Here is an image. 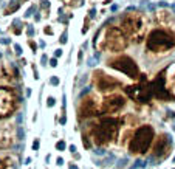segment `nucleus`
<instances>
[{
  "label": "nucleus",
  "mask_w": 175,
  "mask_h": 169,
  "mask_svg": "<svg viewBox=\"0 0 175 169\" xmlns=\"http://www.w3.org/2000/svg\"><path fill=\"white\" fill-rule=\"evenodd\" d=\"M121 121L115 116H105L99 120V123L92 124L90 127V135L98 146H107L112 141H115L119 133Z\"/></svg>",
  "instance_id": "nucleus-1"
},
{
  "label": "nucleus",
  "mask_w": 175,
  "mask_h": 169,
  "mask_svg": "<svg viewBox=\"0 0 175 169\" xmlns=\"http://www.w3.org/2000/svg\"><path fill=\"white\" fill-rule=\"evenodd\" d=\"M154 138H155V132L152 126L149 124L139 126L132 135L130 141H129V152L133 154V155H144L150 149Z\"/></svg>",
  "instance_id": "nucleus-2"
},
{
  "label": "nucleus",
  "mask_w": 175,
  "mask_h": 169,
  "mask_svg": "<svg viewBox=\"0 0 175 169\" xmlns=\"http://www.w3.org/2000/svg\"><path fill=\"white\" fill-rule=\"evenodd\" d=\"M172 47H175V36L166 30L157 28L147 37V50H150V51L161 53L166 50H170Z\"/></svg>",
  "instance_id": "nucleus-3"
},
{
  "label": "nucleus",
  "mask_w": 175,
  "mask_h": 169,
  "mask_svg": "<svg viewBox=\"0 0 175 169\" xmlns=\"http://www.w3.org/2000/svg\"><path fill=\"white\" fill-rule=\"evenodd\" d=\"M141 82L139 84H135V86H129L125 87V93H127L129 98H132L135 102H139V104H147L152 98V92L147 86V79L144 75H139L138 76Z\"/></svg>",
  "instance_id": "nucleus-4"
},
{
  "label": "nucleus",
  "mask_w": 175,
  "mask_h": 169,
  "mask_svg": "<svg viewBox=\"0 0 175 169\" xmlns=\"http://www.w3.org/2000/svg\"><path fill=\"white\" fill-rule=\"evenodd\" d=\"M102 47H105L110 51H121L127 47V39H125L124 33L116 26H110L105 31V39L102 40Z\"/></svg>",
  "instance_id": "nucleus-5"
},
{
  "label": "nucleus",
  "mask_w": 175,
  "mask_h": 169,
  "mask_svg": "<svg viewBox=\"0 0 175 169\" xmlns=\"http://www.w3.org/2000/svg\"><path fill=\"white\" fill-rule=\"evenodd\" d=\"M17 96L14 93V90L0 87V120L2 118L9 116L11 113H14L17 107Z\"/></svg>",
  "instance_id": "nucleus-6"
},
{
  "label": "nucleus",
  "mask_w": 175,
  "mask_h": 169,
  "mask_svg": "<svg viewBox=\"0 0 175 169\" xmlns=\"http://www.w3.org/2000/svg\"><path fill=\"white\" fill-rule=\"evenodd\" d=\"M121 26L127 36L133 40H139V36L143 33V20L138 14H125L123 17V22H121Z\"/></svg>",
  "instance_id": "nucleus-7"
},
{
  "label": "nucleus",
  "mask_w": 175,
  "mask_h": 169,
  "mask_svg": "<svg viewBox=\"0 0 175 169\" xmlns=\"http://www.w3.org/2000/svg\"><path fill=\"white\" fill-rule=\"evenodd\" d=\"M110 67L115 68L118 71H123L124 75H127L129 78H138L139 76V70H138V65L132 57L129 56H119L116 59H112L110 61Z\"/></svg>",
  "instance_id": "nucleus-8"
},
{
  "label": "nucleus",
  "mask_w": 175,
  "mask_h": 169,
  "mask_svg": "<svg viewBox=\"0 0 175 169\" xmlns=\"http://www.w3.org/2000/svg\"><path fill=\"white\" fill-rule=\"evenodd\" d=\"M172 147V138L169 133H161L154 143V149H152V157L154 158H164L169 155V151Z\"/></svg>",
  "instance_id": "nucleus-9"
},
{
  "label": "nucleus",
  "mask_w": 175,
  "mask_h": 169,
  "mask_svg": "<svg viewBox=\"0 0 175 169\" xmlns=\"http://www.w3.org/2000/svg\"><path fill=\"white\" fill-rule=\"evenodd\" d=\"M166 70H163L161 73H158L155 81L150 84V92L152 95H154L155 98L158 99H166V101H169V99H172V95L169 93V90L166 89Z\"/></svg>",
  "instance_id": "nucleus-10"
},
{
  "label": "nucleus",
  "mask_w": 175,
  "mask_h": 169,
  "mask_svg": "<svg viewBox=\"0 0 175 169\" xmlns=\"http://www.w3.org/2000/svg\"><path fill=\"white\" fill-rule=\"evenodd\" d=\"M125 106V98L123 95H112V96L105 98L102 102V110L105 113H115L123 110Z\"/></svg>",
  "instance_id": "nucleus-11"
},
{
  "label": "nucleus",
  "mask_w": 175,
  "mask_h": 169,
  "mask_svg": "<svg viewBox=\"0 0 175 169\" xmlns=\"http://www.w3.org/2000/svg\"><path fill=\"white\" fill-rule=\"evenodd\" d=\"M98 79H96V86L101 92H109V90H113L116 87L121 86V82L112 76L105 75V73H98Z\"/></svg>",
  "instance_id": "nucleus-12"
},
{
  "label": "nucleus",
  "mask_w": 175,
  "mask_h": 169,
  "mask_svg": "<svg viewBox=\"0 0 175 169\" xmlns=\"http://www.w3.org/2000/svg\"><path fill=\"white\" fill-rule=\"evenodd\" d=\"M98 115V107L96 102H95L93 98H87L81 102V107H79V112H78V118H89V116H95Z\"/></svg>",
  "instance_id": "nucleus-13"
},
{
  "label": "nucleus",
  "mask_w": 175,
  "mask_h": 169,
  "mask_svg": "<svg viewBox=\"0 0 175 169\" xmlns=\"http://www.w3.org/2000/svg\"><path fill=\"white\" fill-rule=\"evenodd\" d=\"M13 138L11 124H0V147H9L13 144Z\"/></svg>",
  "instance_id": "nucleus-14"
},
{
  "label": "nucleus",
  "mask_w": 175,
  "mask_h": 169,
  "mask_svg": "<svg viewBox=\"0 0 175 169\" xmlns=\"http://www.w3.org/2000/svg\"><path fill=\"white\" fill-rule=\"evenodd\" d=\"M20 5H22V2H20V0H9L8 6L5 8V16H8V14L16 13V11H17L19 8H20Z\"/></svg>",
  "instance_id": "nucleus-15"
},
{
  "label": "nucleus",
  "mask_w": 175,
  "mask_h": 169,
  "mask_svg": "<svg viewBox=\"0 0 175 169\" xmlns=\"http://www.w3.org/2000/svg\"><path fill=\"white\" fill-rule=\"evenodd\" d=\"M99 59H101L99 50H95V55L89 57V61H87V65H89V67H96L98 62H99Z\"/></svg>",
  "instance_id": "nucleus-16"
},
{
  "label": "nucleus",
  "mask_w": 175,
  "mask_h": 169,
  "mask_svg": "<svg viewBox=\"0 0 175 169\" xmlns=\"http://www.w3.org/2000/svg\"><path fill=\"white\" fill-rule=\"evenodd\" d=\"M11 166H13V160L11 158H5V160L0 158V169H9Z\"/></svg>",
  "instance_id": "nucleus-17"
},
{
  "label": "nucleus",
  "mask_w": 175,
  "mask_h": 169,
  "mask_svg": "<svg viewBox=\"0 0 175 169\" xmlns=\"http://www.w3.org/2000/svg\"><path fill=\"white\" fill-rule=\"evenodd\" d=\"M37 11V8H36V5H31L28 9H26V13L23 14V17L25 19H28V17H31V16H34V13Z\"/></svg>",
  "instance_id": "nucleus-18"
},
{
  "label": "nucleus",
  "mask_w": 175,
  "mask_h": 169,
  "mask_svg": "<svg viewBox=\"0 0 175 169\" xmlns=\"http://www.w3.org/2000/svg\"><path fill=\"white\" fill-rule=\"evenodd\" d=\"M82 141H84V146H85L87 149L92 147V143H90V137L87 135V133H84V135H82Z\"/></svg>",
  "instance_id": "nucleus-19"
},
{
  "label": "nucleus",
  "mask_w": 175,
  "mask_h": 169,
  "mask_svg": "<svg viewBox=\"0 0 175 169\" xmlns=\"http://www.w3.org/2000/svg\"><path fill=\"white\" fill-rule=\"evenodd\" d=\"M16 137L19 138V140H23V137H25V133H23V129H22V126H17V129H16Z\"/></svg>",
  "instance_id": "nucleus-20"
},
{
  "label": "nucleus",
  "mask_w": 175,
  "mask_h": 169,
  "mask_svg": "<svg viewBox=\"0 0 175 169\" xmlns=\"http://www.w3.org/2000/svg\"><path fill=\"white\" fill-rule=\"evenodd\" d=\"M56 149H58V151H65V149H67L65 141H64V140H59L58 143H56Z\"/></svg>",
  "instance_id": "nucleus-21"
},
{
  "label": "nucleus",
  "mask_w": 175,
  "mask_h": 169,
  "mask_svg": "<svg viewBox=\"0 0 175 169\" xmlns=\"http://www.w3.org/2000/svg\"><path fill=\"white\" fill-rule=\"evenodd\" d=\"M26 34H28L30 39H33V37H34L36 31H34V26H33V25H28V26H26Z\"/></svg>",
  "instance_id": "nucleus-22"
},
{
  "label": "nucleus",
  "mask_w": 175,
  "mask_h": 169,
  "mask_svg": "<svg viewBox=\"0 0 175 169\" xmlns=\"http://www.w3.org/2000/svg\"><path fill=\"white\" fill-rule=\"evenodd\" d=\"M67 40H68V33H67V30H64V33L60 34L59 42H60V44H67Z\"/></svg>",
  "instance_id": "nucleus-23"
},
{
  "label": "nucleus",
  "mask_w": 175,
  "mask_h": 169,
  "mask_svg": "<svg viewBox=\"0 0 175 169\" xmlns=\"http://www.w3.org/2000/svg\"><path fill=\"white\" fill-rule=\"evenodd\" d=\"M40 8H44L45 13H48V8H50V2H48V0H40Z\"/></svg>",
  "instance_id": "nucleus-24"
},
{
  "label": "nucleus",
  "mask_w": 175,
  "mask_h": 169,
  "mask_svg": "<svg viewBox=\"0 0 175 169\" xmlns=\"http://www.w3.org/2000/svg\"><path fill=\"white\" fill-rule=\"evenodd\" d=\"M14 53H16L17 56H22V53H23L22 51V47L19 44H14Z\"/></svg>",
  "instance_id": "nucleus-25"
},
{
  "label": "nucleus",
  "mask_w": 175,
  "mask_h": 169,
  "mask_svg": "<svg viewBox=\"0 0 175 169\" xmlns=\"http://www.w3.org/2000/svg\"><path fill=\"white\" fill-rule=\"evenodd\" d=\"M59 82H60V81H59L58 76H51V78H50V84H51V86H59Z\"/></svg>",
  "instance_id": "nucleus-26"
},
{
  "label": "nucleus",
  "mask_w": 175,
  "mask_h": 169,
  "mask_svg": "<svg viewBox=\"0 0 175 169\" xmlns=\"http://www.w3.org/2000/svg\"><path fill=\"white\" fill-rule=\"evenodd\" d=\"M54 104H56V99L53 98V96H48V98H47V106H48V107H53Z\"/></svg>",
  "instance_id": "nucleus-27"
},
{
  "label": "nucleus",
  "mask_w": 175,
  "mask_h": 169,
  "mask_svg": "<svg viewBox=\"0 0 175 169\" xmlns=\"http://www.w3.org/2000/svg\"><path fill=\"white\" fill-rule=\"evenodd\" d=\"M40 64H42V67H45V65L48 64V56H47V55H42V57H40Z\"/></svg>",
  "instance_id": "nucleus-28"
},
{
  "label": "nucleus",
  "mask_w": 175,
  "mask_h": 169,
  "mask_svg": "<svg viewBox=\"0 0 175 169\" xmlns=\"http://www.w3.org/2000/svg\"><path fill=\"white\" fill-rule=\"evenodd\" d=\"M90 90H92V89H90V87H84V90L81 92V93H79V98H84V96H85V95L89 93Z\"/></svg>",
  "instance_id": "nucleus-29"
},
{
  "label": "nucleus",
  "mask_w": 175,
  "mask_h": 169,
  "mask_svg": "<svg viewBox=\"0 0 175 169\" xmlns=\"http://www.w3.org/2000/svg\"><path fill=\"white\" fill-rule=\"evenodd\" d=\"M89 22H90V19L87 17V19H85V24H84V28H82V33H84V34L89 31Z\"/></svg>",
  "instance_id": "nucleus-30"
},
{
  "label": "nucleus",
  "mask_w": 175,
  "mask_h": 169,
  "mask_svg": "<svg viewBox=\"0 0 175 169\" xmlns=\"http://www.w3.org/2000/svg\"><path fill=\"white\" fill-rule=\"evenodd\" d=\"M62 53H64V50L62 48H58V50H54V57L58 59V57H60L62 56Z\"/></svg>",
  "instance_id": "nucleus-31"
},
{
  "label": "nucleus",
  "mask_w": 175,
  "mask_h": 169,
  "mask_svg": "<svg viewBox=\"0 0 175 169\" xmlns=\"http://www.w3.org/2000/svg\"><path fill=\"white\" fill-rule=\"evenodd\" d=\"M44 33H45V34H48V36H51V34H53L51 26H50V25H48V26H45V28H44Z\"/></svg>",
  "instance_id": "nucleus-32"
},
{
  "label": "nucleus",
  "mask_w": 175,
  "mask_h": 169,
  "mask_svg": "<svg viewBox=\"0 0 175 169\" xmlns=\"http://www.w3.org/2000/svg\"><path fill=\"white\" fill-rule=\"evenodd\" d=\"M82 59H84V53L79 50V53H78V64H79V65L82 64Z\"/></svg>",
  "instance_id": "nucleus-33"
},
{
  "label": "nucleus",
  "mask_w": 175,
  "mask_h": 169,
  "mask_svg": "<svg viewBox=\"0 0 175 169\" xmlns=\"http://www.w3.org/2000/svg\"><path fill=\"white\" fill-rule=\"evenodd\" d=\"M39 144H40L39 138H36V140H34V143H33V149H34V151H37V149H39Z\"/></svg>",
  "instance_id": "nucleus-34"
},
{
  "label": "nucleus",
  "mask_w": 175,
  "mask_h": 169,
  "mask_svg": "<svg viewBox=\"0 0 175 169\" xmlns=\"http://www.w3.org/2000/svg\"><path fill=\"white\" fill-rule=\"evenodd\" d=\"M95 16H96V9L92 8V9L89 11V19H95Z\"/></svg>",
  "instance_id": "nucleus-35"
},
{
  "label": "nucleus",
  "mask_w": 175,
  "mask_h": 169,
  "mask_svg": "<svg viewBox=\"0 0 175 169\" xmlns=\"http://www.w3.org/2000/svg\"><path fill=\"white\" fill-rule=\"evenodd\" d=\"M48 64H50L51 67H56V65H58V59H56V57H53V59L48 61Z\"/></svg>",
  "instance_id": "nucleus-36"
},
{
  "label": "nucleus",
  "mask_w": 175,
  "mask_h": 169,
  "mask_svg": "<svg viewBox=\"0 0 175 169\" xmlns=\"http://www.w3.org/2000/svg\"><path fill=\"white\" fill-rule=\"evenodd\" d=\"M31 67H33V73H34V79H39V73H37L36 65H31Z\"/></svg>",
  "instance_id": "nucleus-37"
},
{
  "label": "nucleus",
  "mask_w": 175,
  "mask_h": 169,
  "mask_svg": "<svg viewBox=\"0 0 175 169\" xmlns=\"http://www.w3.org/2000/svg\"><path fill=\"white\" fill-rule=\"evenodd\" d=\"M56 164H58V166H62V164H64V158H62V157H58V158H56Z\"/></svg>",
  "instance_id": "nucleus-38"
},
{
  "label": "nucleus",
  "mask_w": 175,
  "mask_h": 169,
  "mask_svg": "<svg viewBox=\"0 0 175 169\" xmlns=\"http://www.w3.org/2000/svg\"><path fill=\"white\" fill-rule=\"evenodd\" d=\"M0 44L8 45V44H11V39H8V37H5V39H0Z\"/></svg>",
  "instance_id": "nucleus-39"
},
{
  "label": "nucleus",
  "mask_w": 175,
  "mask_h": 169,
  "mask_svg": "<svg viewBox=\"0 0 175 169\" xmlns=\"http://www.w3.org/2000/svg\"><path fill=\"white\" fill-rule=\"evenodd\" d=\"M30 45H31V50H33V53H36V51H37V47H36V44H34L33 40H30Z\"/></svg>",
  "instance_id": "nucleus-40"
},
{
  "label": "nucleus",
  "mask_w": 175,
  "mask_h": 169,
  "mask_svg": "<svg viewBox=\"0 0 175 169\" xmlns=\"http://www.w3.org/2000/svg\"><path fill=\"white\" fill-rule=\"evenodd\" d=\"M68 149H70V152L73 154V155L76 154V146H74V144H70V147H68Z\"/></svg>",
  "instance_id": "nucleus-41"
},
{
  "label": "nucleus",
  "mask_w": 175,
  "mask_h": 169,
  "mask_svg": "<svg viewBox=\"0 0 175 169\" xmlns=\"http://www.w3.org/2000/svg\"><path fill=\"white\" fill-rule=\"evenodd\" d=\"M34 20H36V22H39V20H40V13H37V11L34 13Z\"/></svg>",
  "instance_id": "nucleus-42"
},
{
  "label": "nucleus",
  "mask_w": 175,
  "mask_h": 169,
  "mask_svg": "<svg viewBox=\"0 0 175 169\" xmlns=\"http://www.w3.org/2000/svg\"><path fill=\"white\" fill-rule=\"evenodd\" d=\"M125 163H127V160H121V161H119V168H124Z\"/></svg>",
  "instance_id": "nucleus-43"
},
{
  "label": "nucleus",
  "mask_w": 175,
  "mask_h": 169,
  "mask_svg": "<svg viewBox=\"0 0 175 169\" xmlns=\"http://www.w3.org/2000/svg\"><path fill=\"white\" fill-rule=\"evenodd\" d=\"M87 76H89V75H82V78H81V84H84V82L87 81Z\"/></svg>",
  "instance_id": "nucleus-44"
},
{
  "label": "nucleus",
  "mask_w": 175,
  "mask_h": 169,
  "mask_svg": "<svg viewBox=\"0 0 175 169\" xmlns=\"http://www.w3.org/2000/svg\"><path fill=\"white\" fill-rule=\"evenodd\" d=\"M39 45H40V47H42V48H45V47H47V44H45V42H44V40H40V42H39Z\"/></svg>",
  "instance_id": "nucleus-45"
},
{
  "label": "nucleus",
  "mask_w": 175,
  "mask_h": 169,
  "mask_svg": "<svg viewBox=\"0 0 175 169\" xmlns=\"http://www.w3.org/2000/svg\"><path fill=\"white\" fill-rule=\"evenodd\" d=\"M26 96H31V89H26Z\"/></svg>",
  "instance_id": "nucleus-46"
},
{
  "label": "nucleus",
  "mask_w": 175,
  "mask_h": 169,
  "mask_svg": "<svg viewBox=\"0 0 175 169\" xmlns=\"http://www.w3.org/2000/svg\"><path fill=\"white\" fill-rule=\"evenodd\" d=\"M31 161H33L31 158H26V160H25V164H30V163H31Z\"/></svg>",
  "instance_id": "nucleus-47"
},
{
  "label": "nucleus",
  "mask_w": 175,
  "mask_h": 169,
  "mask_svg": "<svg viewBox=\"0 0 175 169\" xmlns=\"http://www.w3.org/2000/svg\"><path fill=\"white\" fill-rule=\"evenodd\" d=\"M118 9V5H112V11H116Z\"/></svg>",
  "instance_id": "nucleus-48"
},
{
  "label": "nucleus",
  "mask_w": 175,
  "mask_h": 169,
  "mask_svg": "<svg viewBox=\"0 0 175 169\" xmlns=\"http://www.w3.org/2000/svg\"><path fill=\"white\" fill-rule=\"evenodd\" d=\"M70 169H78V168H76L74 164H70Z\"/></svg>",
  "instance_id": "nucleus-49"
},
{
  "label": "nucleus",
  "mask_w": 175,
  "mask_h": 169,
  "mask_svg": "<svg viewBox=\"0 0 175 169\" xmlns=\"http://www.w3.org/2000/svg\"><path fill=\"white\" fill-rule=\"evenodd\" d=\"M174 163H175V157H174Z\"/></svg>",
  "instance_id": "nucleus-50"
},
{
  "label": "nucleus",
  "mask_w": 175,
  "mask_h": 169,
  "mask_svg": "<svg viewBox=\"0 0 175 169\" xmlns=\"http://www.w3.org/2000/svg\"><path fill=\"white\" fill-rule=\"evenodd\" d=\"M174 130H175V124H174Z\"/></svg>",
  "instance_id": "nucleus-51"
},
{
  "label": "nucleus",
  "mask_w": 175,
  "mask_h": 169,
  "mask_svg": "<svg viewBox=\"0 0 175 169\" xmlns=\"http://www.w3.org/2000/svg\"><path fill=\"white\" fill-rule=\"evenodd\" d=\"M0 57H2V53H0Z\"/></svg>",
  "instance_id": "nucleus-52"
},
{
  "label": "nucleus",
  "mask_w": 175,
  "mask_h": 169,
  "mask_svg": "<svg viewBox=\"0 0 175 169\" xmlns=\"http://www.w3.org/2000/svg\"><path fill=\"white\" fill-rule=\"evenodd\" d=\"M0 2H2V0H0Z\"/></svg>",
  "instance_id": "nucleus-53"
},
{
  "label": "nucleus",
  "mask_w": 175,
  "mask_h": 169,
  "mask_svg": "<svg viewBox=\"0 0 175 169\" xmlns=\"http://www.w3.org/2000/svg\"><path fill=\"white\" fill-rule=\"evenodd\" d=\"M174 169H175V168H174Z\"/></svg>",
  "instance_id": "nucleus-54"
}]
</instances>
